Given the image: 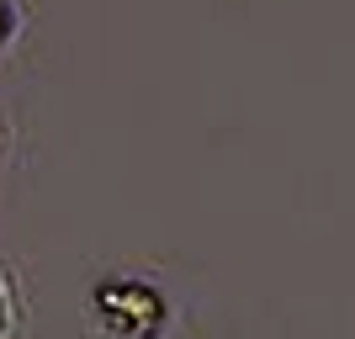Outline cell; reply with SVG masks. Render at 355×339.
<instances>
[{"label": "cell", "mask_w": 355, "mask_h": 339, "mask_svg": "<svg viewBox=\"0 0 355 339\" xmlns=\"http://www.w3.org/2000/svg\"><path fill=\"white\" fill-rule=\"evenodd\" d=\"M11 32H16V6H11V0H0V48L11 43Z\"/></svg>", "instance_id": "2"}, {"label": "cell", "mask_w": 355, "mask_h": 339, "mask_svg": "<svg viewBox=\"0 0 355 339\" xmlns=\"http://www.w3.org/2000/svg\"><path fill=\"white\" fill-rule=\"evenodd\" d=\"M90 308H96V324L112 339H159L170 324V302L154 281L144 276H112L90 292Z\"/></svg>", "instance_id": "1"}]
</instances>
